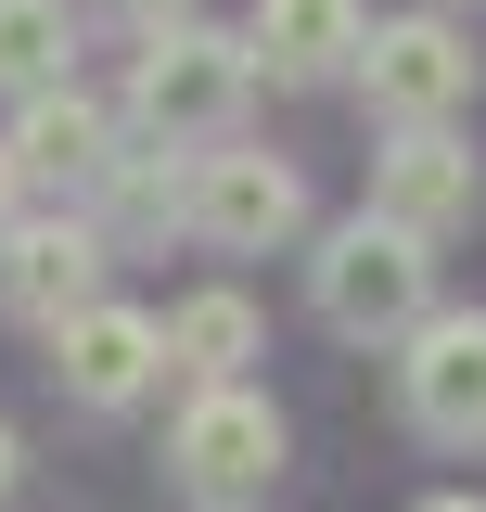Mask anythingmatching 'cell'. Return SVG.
Segmentation results:
<instances>
[{
	"mask_svg": "<svg viewBox=\"0 0 486 512\" xmlns=\"http://www.w3.org/2000/svg\"><path fill=\"white\" fill-rule=\"evenodd\" d=\"M243 103H256V52H243V26H154L141 64H128V128H154V141H231Z\"/></svg>",
	"mask_w": 486,
	"mask_h": 512,
	"instance_id": "obj_1",
	"label": "cell"
},
{
	"mask_svg": "<svg viewBox=\"0 0 486 512\" xmlns=\"http://www.w3.org/2000/svg\"><path fill=\"white\" fill-rule=\"evenodd\" d=\"M307 295H320V320H333V333H397V346H410V333H423L435 320V244H410V231H397V218H346V231H320V256H307Z\"/></svg>",
	"mask_w": 486,
	"mask_h": 512,
	"instance_id": "obj_2",
	"label": "cell"
},
{
	"mask_svg": "<svg viewBox=\"0 0 486 512\" xmlns=\"http://www.w3.org/2000/svg\"><path fill=\"white\" fill-rule=\"evenodd\" d=\"M359 90H371L384 128H448L461 103H474V39H461L448 13H397V26H371Z\"/></svg>",
	"mask_w": 486,
	"mask_h": 512,
	"instance_id": "obj_3",
	"label": "cell"
},
{
	"mask_svg": "<svg viewBox=\"0 0 486 512\" xmlns=\"http://www.w3.org/2000/svg\"><path fill=\"white\" fill-rule=\"evenodd\" d=\"M103 218H77V205H64V218H13V231H0V308L26 320V333H64V320L77 308H103Z\"/></svg>",
	"mask_w": 486,
	"mask_h": 512,
	"instance_id": "obj_4",
	"label": "cell"
},
{
	"mask_svg": "<svg viewBox=\"0 0 486 512\" xmlns=\"http://www.w3.org/2000/svg\"><path fill=\"white\" fill-rule=\"evenodd\" d=\"M192 231L218 256H269L307 231V180L282 154H256V141H218V154H192Z\"/></svg>",
	"mask_w": 486,
	"mask_h": 512,
	"instance_id": "obj_5",
	"label": "cell"
},
{
	"mask_svg": "<svg viewBox=\"0 0 486 512\" xmlns=\"http://www.w3.org/2000/svg\"><path fill=\"white\" fill-rule=\"evenodd\" d=\"M397 397L435 448H486V308H435L397 346Z\"/></svg>",
	"mask_w": 486,
	"mask_h": 512,
	"instance_id": "obj_6",
	"label": "cell"
},
{
	"mask_svg": "<svg viewBox=\"0 0 486 512\" xmlns=\"http://www.w3.org/2000/svg\"><path fill=\"white\" fill-rule=\"evenodd\" d=\"M167 461H180L205 500H243V487H269V474H282V410H269L256 384H192Z\"/></svg>",
	"mask_w": 486,
	"mask_h": 512,
	"instance_id": "obj_7",
	"label": "cell"
},
{
	"mask_svg": "<svg viewBox=\"0 0 486 512\" xmlns=\"http://www.w3.org/2000/svg\"><path fill=\"white\" fill-rule=\"evenodd\" d=\"M52 372H64L77 410H141V397L167 384V320L103 295V308H77V320L52 333Z\"/></svg>",
	"mask_w": 486,
	"mask_h": 512,
	"instance_id": "obj_8",
	"label": "cell"
},
{
	"mask_svg": "<svg viewBox=\"0 0 486 512\" xmlns=\"http://www.w3.org/2000/svg\"><path fill=\"white\" fill-rule=\"evenodd\" d=\"M474 141L461 128H397L384 154H371V218H397L410 244H435V231H461L474 218Z\"/></svg>",
	"mask_w": 486,
	"mask_h": 512,
	"instance_id": "obj_9",
	"label": "cell"
},
{
	"mask_svg": "<svg viewBox=\"0 0 486 512\" xmlns=\"http://www.w3.org/2000/svg\"><path fill=\"white\" fill-rule=\"evenodd\" d=\"M243 52H256V77H282V90H320V77H359L371 13L359 0H256L243 13Z\"/></svg>",
	"mask_w": 486,
	"mask_h": 512,
	"instance_id": "obj_10",
	"label": "cell"
},
{
	"mask_svg": "<svg viewBox=\"0 0 486 512\" xmlns=\"http://www.w3.org/2000/svg\"><path fill=\"white\" fill-rule=\"evenodd\" d=\"M0 141H13V167H26V180L103 192V167L128 154V116H116V103H90V90L64 77V90H39V103H26V116L0 128Z\"/></svg>",
	"mask_w": 486,
	"mask_h": 512,
	"instance_id": "obj_11",
	"label": "cell"
},
{
	"mask_svg": "<svg viewBox=\"0 0 486 512\" xmlns=\"http://www.w3.org/2000/svg\"><path fill=\"white\" fill-rule=\"evenodd\" d=\"M167 359H180L192 384H243V359H256V295H231V282L180 295V308H167Z\"/></svg>",
	"mask_w": 486,
	"mask_h": 512,
	"instance_id": "obj_12",
	"label": "cell"
},
{
	"mask_svg": "<svg viewBox=\"0 0 486 512\" xmlns=\"http://www.w3.org/2000/svg\"><path fill=\"white\" fill-rule=\"evenodd\" d=\"M77 77V13L64 0H0V90H64Z\"/></svg>",
	"mask_w": 486,
	"mask_h": 512,
	"instance_id": "obj_13",
	"label": "cell"
},
{
	"mask_svg": "<svg viewBox=\"0 0 486 512\" xmlns=\"http://www.w3.org/2000/svg\"><path fill=\"white\" fill-rule=\"evenodd\" d=\"M103 218H116V231H167V218H180L192 231V180L154 167V154H116V167H103ZM116 231H103V244H116Z\"/></svg>",
	"mask_w": 486,
	"mask_h": 512,
	"instance_id": "obj_14",
	"label": "cell"
},
{
	"mask_svg": "<svg viewBox=\"0 0 486 512\" xmlns=\"http://www.w3.org/2000/svg\"><path fill=\"white\" fill-rule=\"evenodd\" d=\"M128 26H141V39H154V26H192V0H116Z\"/></svg>",
	"mask_w": 486,
	"mask_h": 512,
	"instance_id": "obj_15",
	"label": "cell"
},
{
	"mask_svg": "<svg viewBox=\"0 0 486 512\" xmlns=\"http://www.w3.org/2000/svg\"><path fill=\"white\" fill-rule=\"evenodd\" d=\"M26 218V167H13V141H0V231Z\"/></svg>",
	"mask_w": 486,
	"mask_h": 512,
	"instance_id": "obj_16",
	"label": "cell"
},
{
	"mask_svg": "<svg viewBox=\"0 0 486 512\" xmlns=\"http://www.w3.org/2000/svg\"><path fill=\"white\" fill-rule=\"evenodd\" d=\"M13 487H26V448H13V423H0V500H13Z\"/></svg>",
	"mask_w": 486,
	"mask_h": 512,
	"instance_id": "obj_17",
	"label": "cell"
},
{
	"mask_svg": "<svg viewBox=\"0 0 486 512\" xmlns=\"http://www.w3.org/2000/svg\"><path fill=\"white\" fill-rule=\"evenodd\" d=\"M423 512H486V500H423Z\"/></svg>",
	"mask_w": 486,
	"mask_h": 512,
	"instance_id": "obj_18",
	"label": "cell"
}]
</instances>
